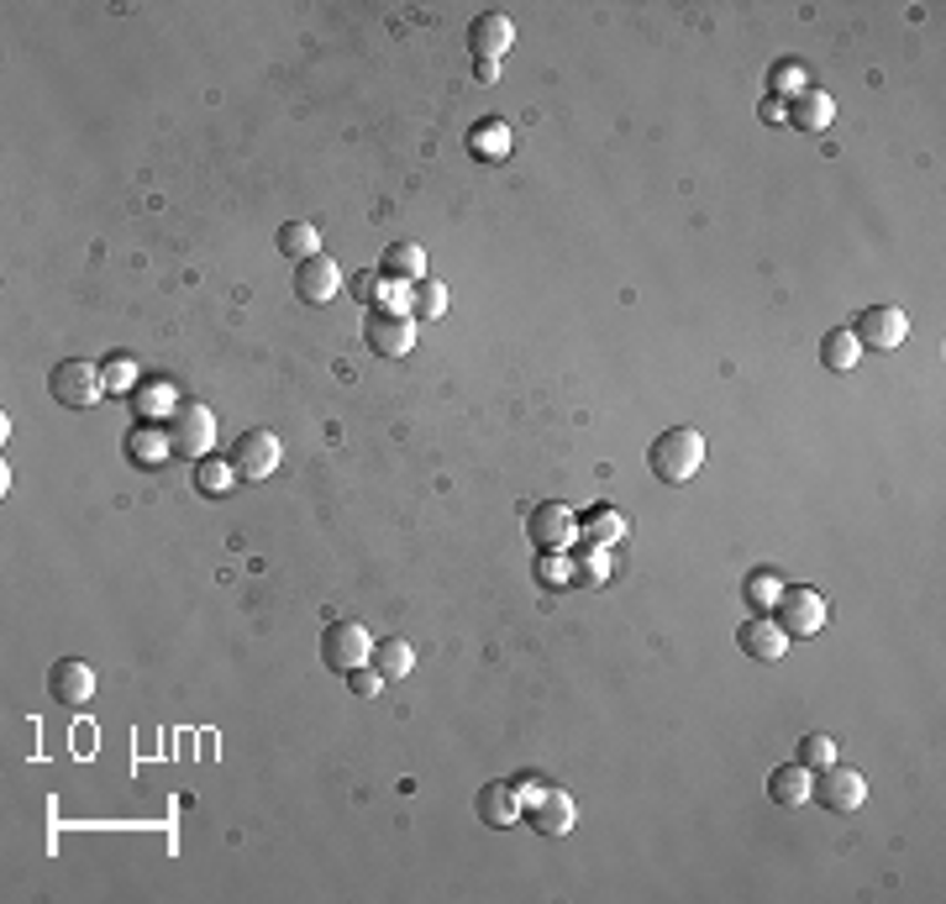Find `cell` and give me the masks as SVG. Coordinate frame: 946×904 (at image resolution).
I'll return each mask as SVG.
<instances>
[{
  "label": "cell",
  "instance_id": "6da1fadb",
  "mask_svg": "<svg viewBox=\"0 0 946 904\" xmlns=\"http://www.w3.org/2000/svg\"><path fill=\"white\" fill-rule=\"evenodd\" d=\"M700 463H705V437L694 431V426H673V431H663L658 443L647 447V468H652V479L663 484H689L694 474H700Z\"/></svg>",
  "mask_w": 946,
  "mask_h": 904
},
{
  "label": "cell",
  "instance_id": "7a4b0ae2",
  "mask_svg": "<svg viewBox=\"0 0 946 904\" xmlns=\"http://www.w3.org/2000/svg\"><path fill=\"white\" fill-rule=\"evenodd\" d=\"M48 389L63 410H90V405L105 395V374L90 358H63L53 374H48Z\"/></svg>",
  "mask_w": 946,
  "mask_h": 904
},
{
  "label": "cell",
  "instance_id": "3957f363",
  "mask_svg": "<svg viewBox=\"0 0 946 904\" xmlns=\"http://www.w3.org/2000/svg\"><path fill=\"white\" fill-rule=\"evenodd\" d=\"M169 453H180V458H205L211 453V443H216V416L205 410V405L184 400L169 410Z\"/></svg>",
  "mask_w": 946,
  "mask_h": 904
},
{
  "label": "cell",
  "instance_id": "277c9868",
  "mask_svg": "<svg viewBox=\"0 0 946 904\" xmlns=\"http://www.w3.org/2000/svg\"><path fill=\"white\" fill-rule=\"evenodd\" d=\"M773 621H779L784 637H815L826 626V600L815 589H805V583H789L773 600Z\"/></svg>",
  "mask_w": 946,
  "mask_h": 904
},
{
  "label": "cell",
  "instance_id": "5b68a950",
  "mask_svg": "<svg viewBox=\"0 0 946 904\" xmlns=\"http://www.w3.org/2000/svg\"><path fill=\"white\" fill-rule=\"evenodd\" d=\"M368 652H374V642H368V631H363L358 621H332L322 631V663L337 673V679H347L353 668L368 663Z\"/></svg>",
  "mask_w": 946,
  "mask_h": 904
},
{
  "label": "cell",
  "instance_id": "8992f818",
  "mask_svg": "<svg viewBox=\"0 0 946 904\" xmlns=\"http://www.w3.org/2000/svg\"><path fill=\"white\" fill-rule=\"evenodd\" d=\"M810 800H821L826 810H836V815H852V810L867 800V784H863L857 768L826 763V768H815V779H810Z\"/></svg>",
  "mask_w": 946,
  "mask_h": 904
},
{
  "label": "cell",
  "instance_id": "52a82bcc",
  "mask_svg": "<svg viewBox=\"0 0 946 904\" xmlns=\"http://www.w3.org/2000/svg\"><path fill=\"white\" fill-rule=\"evenodd\" d=\"M905 332H909V322L899 305H867V311H857V322H852L857 347H873V353H894L905 342Z\"/></svg>",
  "mask_w": 946,
  "mask_h": 904
},
{
  "label": "cell",
  "instance_id": "ba28073f",
  "mask_svg": "<svg viewBox=\"0 0 946 904\" xmlns=\"http://www.w3.org/2000/svg\"><path fill=\"white\" fill-rule=\"evenodd\" d=\"M363 337L368 347L379 353V358H405L410 347H416V322L405 316V311H368V322H363Z\"/></svg>",
  "mask_w": 946,
  "mask_h": 904
},
{
  "label": "cell",
  "instance_id": "9c48e42d",
  "mask_svg": "<svg viewBox=\"0 0 946 904\" xmlns=\"http://www.w3.org/2000/svg\"><path fill=\"white\" fill-rule=\"evenodd\" d=\"M232 468H237V479H268L274 468H279V437L274 431H242L237 443H232Z\"/></svg>",
  "mask_w": 946,
  "mask_h": 904
},
{
  "label": "cell",
  "instance_id": "30bf717a",
  "mask_svg": "<svg viewBox=\"0 0 946 904\" xmlns=\"http://www.w3.org/2000/svg\"><path fill=\"white\" fill-rule=\"evenodd\" d=\"M526 800V821L537 825L542 836H563V831H573V800H568L563 789H521Z\"/></svg>",
  "mask_w": 946,
  "mask_h": 904
},
{
  "label": "cell",
  "instance_id": "8fae6325",
  "mask_svg": "<svg viewBox=\"0 0 946 904\" xmlns=\"http://www.w3.org/2000/svg\"><path fill=\"white\" fill-rule=\"evenodd\" d=\"M526 537L537 542V552H563L573 542V510L558 500H542L531 505V516H526Z\"/></svg>",
  "mask_w": 946,
  "mask_h": 904
},
{
  "label": "cell",
  "instance_id": "7c38bea8",
  "mask_svg": "<svg viewBox=\"0 0 946 904\" xmlns=\"http://www.w3.org/2000/svg\"><path fill=\"white\" fill-rule=\"evenodd\" d=\"M736 647H742L752 663H779V658H784V647H789V637L779 631V621H773L767 610H757L752 621L736 626Z\"/></svg>",
  "mask_w": 946,
  "mask_h": 904
},
{
  "label": "cell",
  "instance_id": "4fadbf2b",
  "mask_svg": "<svg viewBox=\"0 0 946 904\" xmlns=\"http://www.w3.org/2000/svg\"><path fill=\"white\" fill-rule=\"evenodd\" d=\"M474 810H479V821L489 825V831H510V825L526 815V800H521V784H484L479 800H474Z\"/></svg>",
  "mask_w": 946,
  "mask_h": 904
},
{
  "label": "cell",
  "instance_id": "5bb4252c",
  "mask_svg": "<svg viewBox=\"0 0 946 904\" xmlns=\"http://www.w3.org/2000/svg\"><path fill=\"white\" fill-rule=\"evenodd\" d=\"M337 290H343V268L326 258V253H316V258H301V268H295V295H301L305 305L337 301Z\"/></svg>",
  "mask_w": 946,
  "mask_h": 904
},
{
  "label": "cell",
  "instance_id": "9a60e30c",
  "mask_svg": "<svg viewBox=\"0 0 946 904\" xmlns=\"http://www.w3.org/2000/svg\"><path fill=\"white\" fill-rule=\"evenodd\" d=\"M48 694H53L59 704H84L90 694H95V673H90V663H80V658L53 663V673H48Z\"/></svg>",
  "mask_w": 946,
  "mask_h": 904
},
{
  "label": "cell",
  "instance_id": "2e32d148",
  "mask_svg": "<svg viewBox=\"0 0 946 904\" xmlns=\"http://www.w3.org/2000/svg\"><path fill=\"white\" fill-rule=\"evenodd\" d=\"M516 42V27H510V17H500V11H489V17H474V27H468V53L474 59H495L500 63V53Z\"/></svg>",
  "mask_w": 946,
  "mask_h": 904
},
{
  "label": "cell",
  "instance_id": "e0dca14e",
  "mask_svg": "<svg viewBox=\"0 0 946 904\" xmlns=\"http://www.w3.org/2000/svg\"><path fill=\"white\" fill-rule=\"evenodd\" d=\"M767 800L773 804H805L810 800V768L805 763H784L767 773Z\"/></svg>",
  "mask_w": 946,
  "mask_h": 904
},
{
  "label": "cell",
  "instance_id": "ac0fdd59",
  "mask_svg": "<svg viewBox=\"0 0 946 904\" xmlns=\"http://www.w3.org/2000/svg\"><path fill=\"white\" fill-rule=\"evenodd\" d=\"M379 274H384V280H405V284H421V274H426V253H421V242H395V247H389V253H384Z\"/></svg>",
  "mask_w": 946,
  "mask_h": 904
},
{
  "label": "cell",
  "instance_id": "d6986e66",
  "mask_svg": "<svg viewBox=\"0 0 946 904\" xmlns=\"http://www.w3.org/2000/svg\"><path fill=\"white\" fill-rule=\"evenodd\" d=\"M589 547H616L625 537V516L616 510V505H594V510H584V531H579Z\"/></svg>",
  "mask_w": 946,
  "mask_h": 904
},
{
  "label": "cell",
  "instance_id": "ffe728a7",
  "mask_svg": "<svg viewBox=\"0 0 946 904\" xmlns=\"http://www.w3.org/2000/svg\"><path fill=\"white\" fill-rule=\"evenodd\" d=\"M831 116H836V101H831L826 90H800L794 95V126H805V132H826Z\"/></svg>",
  "mask_w": 946,
  "mask_h": 904
},
{
  "label": "cell",
  "instance_id": "44dd1931",
  "mask_svg": "<svg viewBox=\"0 0 946 904\" xmlns=\"http://www.w3.org/2000/svg\"><path fill=\"white\" fill-rule=\"evenodd\" d=\"M857 337H852V326H836V332H826L821 337V363H826L831 374H852L857 368Z\"/></svg>",
  "mask_w": 946,
  "mask_h": 904
},
{
  "label": "cell",
  "instance_id": "7402d4cb",
  "mask_svg": "<svg viewBox=\"0 0 946 904\" xmlns=\"http://www.w3.org/2000/svg\"><path fill=\"white\" fill-rule=\"evenodd\" d=\"M368 663L384 673V683L405 679L410 668H416V652H410V642H400V637H389V642H379L374 652H368Z\"/></svg>",
  "mask_w": 946,
  "mask_h": 904
},
{
  "label": "cell",
  "instance_id": "603a6c76",
  "mask_svg": "<svg viewBox=\"0 0 946 904\" xmlns=\"http://www.w3.org/2000/svg\"><path fill=\"white\" fill-rule=\"evenodd\" d=\"M443 311H447V284L443 280L410 284V322H437Z\"/></svg>",
  "mask_w": 946,
  "mask_h": 904
},
{
  "label": "cell",
  "instance_id": "cb8c5ba5",
  "mask_svg": "<svg viewBox=\"0 0 946 904\" xmlns=\"http://www.w3.org/2000/svg\"><path fill=\"white\" fill-rule=\"evenodd\" d=\"M610 579V563H604V547L579 542L573 547V563H568V583H604Z\"/></svg>",
  "mask_w": 946,
  "mask_h": 904
},
{
  "label": "cell",
  "instance_id": "d4e9b609",
  "mask_svg": "<svg viewBox=\"0 0 946 904\" xmlns=\"http://www.w3.org/2000/svg\"><path fill=\"white\" fill-rule=\"evenodd\" d=\"M232 479H237V468H232V458H195V489L201 495H226L232 489Z\"/></svg>",
  "mask_w": 946,
  "mask_h": 904
},
{
  "label": "cell",
  "instance_id": "484cf974",
  "mask_svg": "<svg viewBox=\"0 0 946 904\" xmlns=\"http://www.w3.org/2000/svg\"><path fill=\"white\" fill-rule=\"evenodd\" d=\"M279 253H289L295 263H301V258H316V253H322V237H316V226H311V222L279 226Z\"/></svg>",
  "mask_w": 946,
  "mask_h": 904
},
{
  "label": "cell",
  "instance_id": "4316f807",
  "mask_svg": "<svg viewBox=\"0 0 946 904\" xmlns=\"http://www.w3.org/2000/svg\"><path fill=\"white\" fill-rule=\"evenodd\" d=\"M505 142H510V138H505V126H500V121H489V126H479V132L468 138V148H474L479 159L495 163V159H505Z\"/></svg>",
  "mask_w": 946,
  "mask_h": 904
},
{
  "label": "cell",
  "instance_id": "83f0119b",
  "mask_svg": "<svg viewBox=\"0 0 946 904\" xmlns=\"http://www.w3.org/2000/svg\"><path fill=\"white\" fill-rule=\"evenodd\" d=\"M126 453H132V463H159L169 453V437H159V431H132L126 437Z\"/></svg>",
  "mask_w": 946,
  "mask_h": 904
},
{
  "label": "cell",
  "instance_id": "f1b7e54d",
  "mask_svg": "<svg viewBox=\"0 0 946 904\" xmlns=\"http://www.w3.org/2000/svg\"><path fill=\"white\" fill-rule=\"evenodd\" d=\"M779 589H784V583H779V573H767V568H757V573L746 579V600L757 605V610H773V600H779Z\"/></svg>",
  "mask_w": 946,
  "mask_h": 904
},
{
  "label": "cell",
  "instance_id": "f546056e",
  "mask_svg": "<svg viewBox=\"0 0 946 904\" xmlns=\"http://www.w3.org/2000/svg\"><path fill=\"white\" fill-rule=\"evenodd\" d=\"M800 763H805V768L836 763V742H831V737H821V731H810L805 742H800Z\"/></svg>",
  "mask_w": 946,
  "mask_h": 904
},
{
  "label": "cell",
  "instance_id": "4dcf8cb0",
  "mask_svg": "<svg viewBox=\"0 0 946 904\" xmlns=\"http://www.w3.org/2000/svg\"><path fill=\"white\" fill-rule=\"evenodd\" d=\"M347 295H353V301L379 305V295H384V274H379V268H363V274H353V284H347Z\"/></svg>",
  "mask_w": 946,
  "mask_h": 904
},
{
  "label": "cell",
  "instance_id": "1f68e13d",
  "mask_svg": "<svg viewBox=\"0 0 946 904\" xmlns=\"http://www.w3.org/2000/svg\"><path fill=\"white\" fill-rule=\"evenodd\" d=\"M347 683H353V694H358V700H374V694L384 689V673L374 663H363V668H353V673H347Z\"/></svg>",
  "mask_w": 946,
  "mask_h": 904
},
{
  "label": "cell",
  "instance_id": "d6a6232c",
  "mask_svg": "<svg viewBox=\"0 0 946 904\" xmlns=\"http://www.w3.org/2000/svg\"><path fill=\"white\" fill-rule=\"evenodd\" d=\"M537 573H542V583H568V563L558 558V552H542V563H537Z\"/></svg>",
  "mask_w": 946,
  "mask_h": 904
},
{
  "label": "cell",
  "instance_id": "836d02e7",
  "mask_svg": "<svg viewBox=\"0 0 946 904\" xmlns=\"http://www.w3.org/2000/svg\"><path fill=\"white\" fill-rule=\"evenodd\" d=\"M105 368H111V374H105V384H111V389H126V384H132V358H111Z\"/></svg>",
  "mask_w": 946,
  "mask_h": 904
},
{
  "label": "cell",
  "instance_id": "e575fe53",
  "mask_svg": "<svg viewBox=\"0 0 946 904\" xmlns=\"http://www.w3.org/2000/svg\"><path fill=\"white\" fill-rule=\"evenodd\" d=\"M479 80H484V84H495V80H500V63H495V59H479Z\"/></svg>",
  "mask_w": 946,
  "mask_h": 904
}]
</instances>
